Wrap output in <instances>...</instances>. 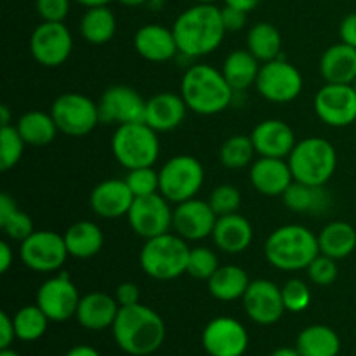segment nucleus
I'll list each match as a JSON object with an SVG mask.
<instances>
[{"mask_svg": "<svg viewBox=\"0 0 356 356\" xmlns=\"http://www.w3.org/2000/svg\"><path fill=\"white\" fill-rule=\"evenodd\" d=\"M179 54L188 59L212 54L226 35L221 9L214 3H195L176 17L172 24Z\"/></svg>", "mask_w": 356, "mask_h": 356, "instance_id": "obj_1", "label": "nucleus"}, {"mask_svg": "<svg viewBox=\"0 0 356 356\" xmlns=\"http://www.w3.org/2000/svg\"><path fill=\"white\" fill-rule=\"evenodd\" d=\"M111 329L118 348L132 356L155 353L165 341L162 316L141 302L120 308Z\"/></svg>", "mask_w": 356, "mask_h": 356, "instance_id": "obj_2", "label": "nucleus"}, {"mask_svg": "<svg viewBox=\"0 0 356 356\" xmlns=\"http://www.w3.org/2000/svg\"><path fill=\"white\" fill-rule=\"evenodd\" d=\"M181 96L188 110L197 115H218L233 103L235 90L225 79L221 70L211 65H193L181 80Z\"/></svg>", "mask_w": 356, "mask_h": 356, "instance_id": "obj_3", "label": "nucleus"}, {"mask_svg": "<svg viewBox=\"0 0 356 356\" xmlns=\"http://www.w3.org/2000/svg\"><path fill=\"white\" fill-rule=\"evenodd\" d=\"M320 254L318 235L301 225H285L271 232L264 245L268 263L280 271H301Z\"/></svg>", "mask_w": 356, "mask_h": 356, "instance_id": "obj_4", "label": "nucleus"}, {"mask_svg": "<svg viewBox=\"0 0 356 356\" xmlns=\"http://www.w3.org/2000/svg\"><path fill=\"white\" fill-rule=\"evenodd\" d=\"M190 249L177 233H163L146 240L139 252V264L153 280H176L186 273Z\"/></svg>", "mask_w": 356, "mask_h": 356, "instance_id": "obj_5", "label": "nucleus"}, {"mask_svg": "<svg viewBox=\"0 0 356 356\" xmlns=\"http://www.w3.org/2000/svg\"><path fill=\"white\" fill-rule=\"evenodd\" d=\"M287 162L294 181L325 186L337 169V152L330 141L313 136L298 141Z\"/></svg>", "mask_w": 356, "mask_h": 356, "instance_id": "obj_6", "label": "nucleus"}, {"mask_svg": "<svg viewBox=\"0 0 356 356\" xmlns=\"http://www.w3.org/2000/svg\"><path fill=\"white\" fill-rule=\"evenodd\" d=\"M159 132L146 122L118 125L111 136V153L124 169L153 167L160 156Z\"/></svg>", "mask_w": 356, "mask_h": 356, "instance_id": "obj_7", "label": "nucleus"}, {"mask_svg": "<svg viewBox=\"0 0 356 356\" xmlns=\"http://www.w3.org/2000/svg\"><path fill=\"white\" fill-rule=\"evenodd\" d=\"M160 193L170 204H181L195 198L204 186L205 170L200 160L191 155H177L167 160L159 170Z\"/></svg>", "mask_w": 356, "mask_h": 356, "instance_id": "obj_8", "label": "nucleus"}, {"mask_svg": "<svg viewBox=\"0 0 356 356\" xmlns=\"http://www.w3.org/2000/svg\"><path fill=\"white\" fill-rule=\"evenodd\" d=\"M51 115L59 132L72 138H83L101 124L97 104L80 92H65L56 97Z\"/></svg>", "mask_w": 356, "mask_h": 356, "instance_id": "obj_9", "label": "nucleus"}, {"mask_svg": "<svg viewBox=\"0 0 356 356\" xmlns=\"http://www.w3.org/2000/svg\"><path fill=\"white\" fill-rule=\"evenodd\" d=\"M302 75L284 56L261 66L256 80V89L261 97L270 103L285 104L298 99L302 92Z\"/></svg>", "mask_w": 356, "mask_h": 356, "instance_id": "obj_10", "label": "nucleus"}, {"mask_svg": "<svg viewBox=\"0 0 356 356\" xmlns=\"http://www.w3.org/2000/svg\"><path fill=\"white\" fill-rule=\"evenodd\" d=\"M65 236L49 229L33 232L19 245L21 263L37 273H56L68 259Z\"/></svg>", "mask_w": 356, "mask_h": 356, "instance_id": "obj_11", "label": "nucleus"}, {"mask_svg": "<svg viewBox=\"0 0 356 356\" xmlns=\"http://www.w3.org/2000/svg\"><path fill=\"white\" fill-rule=\"evenodd\" d=\"M73 51V37L65 23L42 21L30 37V52L38 65L58 68L65 65Z\"/></svg>", "mask_w": 356, "mask_h": 356, "instance_id": "obj_12", "label": "nucleus"}, {"mask_svg": "<svg viewBox=\"0 0 356 356\" xmlns=\"http://www.w3.org/2000/svg\"><path fill=\"white\" fill-rule=\"evenodd\" d=\"M316 117L329 127H348L356 122V90L353 83H325L313 99Z\"/></svg>", "mask_w": 356, "mask_h": 356, "instance_id": "obj_13", "label": "nucleus"}, {"mask_svg": "<svg viewBox=\"0 0 356 356\" xmlns=\"http://www.w3.org/2000/svg\"><path fill=\"white\" fill-rule=\"evenodd\" d=\"M172 214L170 202L159 191L148 197L134 198L127 219L136 235L149 240L153 236L169 233L172 228Z\"/></svg>", "mask_w": 356, "mask_h": 356, "instance_id": "obj_14", "label": "nucleus"}, {"mask_svg": "<svg viewBox=\"0 0 356 356\" xmlns=\"http://www.w3.org/2000/svg\"><path fill=\"white\" fill-rule=\"evenodd\" d=\"M101 124H134L145 122L146 101L141 94L129 86H111L101 96L97 103Z\"/></svg>", "mask_w": 356, "mask_h": 356, "instance_id": "obj_15", "label": "nucleus"}, {"mask_svg": "<svg viewBox=\"0 0 356 356\" xmlns=\"http://www.w3.org/2000/svg\"><path fill=\"white\" fill-rule=\"evenodd\" d=\"M79 291L68 273H59L38 287L37 305L52 322H66L76 315L80 302Z\"/></svg>", "mask_w": 356, "mask_h": 356, "instance_id": "obj_16", "label": "nucleus"}, {"mask_svg": "<svg viewBox=\"0 0 356 356\" xmlns=\"http://www.w3.org/2000/svg\"><path fill=\"white\" fill-rule=\"evenodd\" d=\"M202 344L211 356H242L249 346V334L238 320L218 316L204 329Z\"/></svg>", "mask_w": 356, "mask_h": 356, "instance_id": "obj_17", "label": "nucleus"}, {"mask_svg": "<svg viewBox=\"0 0 356 356\" xmlns=\"http://www.w3.org/2000/svg\"><path fill=\"white\" fill-rule=\"evenodd\" d=\"M242 301L249 318L259 325H273L287 312L282 298V289L264 278L250 282Z\"/></svg>", "mask_w": 356, "mask_h": 356, "instance_id": "obj_18", "label": "nucleus"}, {"mask_svg": "<svg viewBox=\"0 0 356 356\" xmlns=\"http://www.w3.org/2000/svg\"><path fill=\"white\" fill-rule=\"evenodd\" d=\"M218 214L212 211L211 204L200 198H190L176 205L172 214L174 232L184 240L198 242L207 236H212Z\"/></svg>", "mask_w": 356, "mask_h": 356, "instance_id": "obj_19", "label": "nucleus"}, {"mask_svg": "<svg viewBox=\"0 0 356 356\" xmlns=\"http://www.w3.org/2000/svg\"><path fill=\"white\" fill-rule=\"evenodd\" d=\"M250 139L259 156H273V159H289L296 141V132L287 122L270 118L263 120L254 127Z\"/></svg>", "mask_w": 356, "mask_h": 356, "instance_id": "obj_20", "label": "nucleus"}, {"mask_svg": "<svg viewBox=\"0 0 356 356\" xmlns=\"http://www.w3.org/2000/svg\"><path fill=\"white\" fill-rule=\"evenodd\" d=\"M134 198L125 179H106L94 186L89 204L94 214L99 218L118 219L129 214Z\"/></svg>", "mask_w": 356, "mask_h": 356, "instance_id": "obj_21", "label": "nucleus"}, {"mask_svg": "<svg viewBox=\"0 0 356 356\" xmlns=\"http://www.w3.org/2000/svg\"><path fill=\"white\" fill-rule=\"evenodd\" d=\"M250 183L264 197H282L294 183L291 165L285 159L259 156L250 165Z\"/></svg>", "mask_w": 356, "mask_h": 356, "instance_id": "obj_22", "label": "nucleus"}, {"mask_svg": "<svg viewBox=\"0 0 356 356\" xmlns=\"http://www.w3.org/2000/svg\"><path fill=\"white\" fill-rule=\"evenodd\" d=\"M136 52L152 63H165L179 54L172 28L162 24H145L134 35Z\"/></svg>", "mask_w": 356, "mask_h": 356, "instance_id": "obj_23", "label": "nucleus"}, {"mask_svg": "<svg viewBox=\"0 0 356 356\" xmlns=\"http://www.w3.org/2000/svg\"><path fill=\"white\" fill-rule=\"evenodd\" d=\"M186 111L181 94L159 92L146 101L145 122L156 132H170L183 124Z\"/></svg>", "mask_w": 356, "mask_h": 356, "instance_id": "obj_24", "label": "nucleus"}, {"mask_svg": "<svg viewBox=\"0 0 356 356\" xmlns=\"http://www.w3.org/2000/svg\"><path fill=\"white\" fill-rule=\"evenodd\" d=\"M212 240L216 247L226 254H240L250 247L254 240V228L247 218L235 214L219 216L216 221Z\"/></svg>", "mask_w": 356, "mask_h": 356, "instance_id": "obj_25", "label": "nucleus"}, {"mask_svg": "<svg viewBox=\"0 0 356 356\" xmlns=\"http://www.w3.org/2000/svg\"><path fill=\"white\" fill-rule=\"evenodd\" d=\"M118 312L120 305L117 299L104 292H90L80 299L75 318L83 329L104 330L113 327Z\"/></svg>", "mask_w": 356, "mask_h": 356, "instance_id": "obj_26", "label": "nucleus"}, {"mask_svg": "<svg viewBox=\"0 0 356 356\" xmlns=\"http://www.w3.org/2000/svg\"><path fill=\"white\" fill-rule=\"evenodd\" d=\"M320 73L325 83H353L356 80V47L339 42L320 58Z\"/></svg>", "mask_w": 356, "mask_h": 356, "instance_id": "obj_27", "label": "nucleus"}, {"mask_svg": "<svg viewBox=\"0 0 356 356\" xmlns=\"http://www.w3.org/2000/svg\"><path fill=\"white\" fill-rule=\"evenodd\" d=\"M259 63V59L249 49H235L226 56L221 72L235 94L247 90L250 86H256L261 70Z\"/></svg>", "mask_w": 356, "mask_h": 356, "instance_id": "obj_28", "label": "nucleus"}, {"mask_svg": "<svg viewBox=\"0 0 356 356\" xmlns=\"http://www.w3.org/2000/svg\"><path fill=\"white\" fill-rule=\"evenodd\" d=\"M63 236L68 254L75 259H90L97 256L104 245L103 232L92 221L73 222Z\"/></svg>", "mask_w": 356, "mask_h": 356, "instance_id": "obj_29", "label": "nucleus"}, {"mask_svg": "<svg viewBox=\"0 0 356 356\" xmlns=\"http://www.w3.org/2000/svg\"><path fill=\"white\" fill-rule=\"evenodd\" d=\"M209 292L214 299L222 302H232L242 299L250 285V278L243 268L236 264L219 266V270L209 278Z\"/></svg>", "mask_w": 356, "mask_h": 356, "instance_id": "obj_30", "label": "nucleus"}, {"mask_svg": "<svg viewBox=\"0 0 356 356\" xmlns=\"http://www.w3.org/2000/svg\"><path fill=\"white\" fill-rule=\"evenodd\" d=\"M320 254L339 261L356 249V229L346 221H332L318 233Z\"/></svg>", "mask_w": 356, "mask_h": 356, "instance_id": "obj_31", "label": "nucleus"}, {"mask_svg": "<svg viewBox=\"0 0 356 356\" xmlns=\"http://www.w3.org/2000/svg\"><path fill=\"white\" fill-rule=\"evenodd\" d=\"M117 17L108 6L89 7L80 19V35L92 45H104L115 37Z\"/></svg>", "mask_w": 356, "mask_h": 356, "instance_id": "obj_32", "label": "nucleus"}, {"mask_svg": "<svg viewBox=\"0 0 356 356\" xmlns=\"http://www.w3.org/2000/svg\"><path fill=\"white\" fill-rule=\"evenodd\" d=\"M282 198H284L285 207L298 214H305V212L320 214L329 207V195H327L325 186H312L299 181H294L285 190Z\"/></svg>", "mask_w": 356, "mask_h": 356, "instance_id": "obj_33", "label": "nucleus"}, {"mask_svg": "<svg viewBox=\"0 0 356 356\" xmlns=\"http://www.w3.org/2000/svg\"><path fill=\"white\" fill-rule=\"evenodd\" d=\"M296 348L301 356H337L341 351V339L330 327L309 325L301 330Z\"/></svg>", "mask_w": 356, "mask_h": 356, "instance_id": "obj_34", "label": "nucleus"}, {"mask_svg": "<svg viewBox=\"0 0 356 356\" xmlns=\"http://www.w3.org/2000/svg\"><path fill=\"white\" fill-rule=\"evenodd\" d=\"M16 129L19 131L21 138L24 143L30 146H45L56 139V134L59 132L58 125H56L54 118H52L51 111H28V113L21 115L17 120Z\"/></svg>", "mask_w": 356, "mask_h": 356, "instance_id": "obj_35", "label": "nucleus"}, {"mask_svg": "<svg viewBox=\"0 0 356 356\" xmlns=\"http://www.w3.org/2000/svg\"><path fill=\"white\" fill-rule=\"evenodd\" d=\"M247 49L259 59L261 63L273 61L280 58L282 35L275 24L261 21L256 23L247 33Z\"/></svg>", "mask_w": 356, "mask_h": 356, "instance_id": "obj_36", "label": "nucleus"}, {"mask_svg": "<svg viewBox=\"0 0 356 356\" xmlns=\"http://www.w3.org/2000/svg\"><path fill=\"white\" fill-rule=\"evenodd\" d=\"M0 229L7 235V238L23 242L24 238L35 232L33 221L26 212L19 211L10 195H0Z\"/></svg>", "mask_w": 356, "mask_h": 356, "instance_id": "obj_37", "label": "nucleus"}, {"mask_svg": "<svg viewBox=\"0 0 356 356\" xmlns=\"http://www.w3.org/2000/svg\"><path fill=\"white\" fill-rule=\"evenodd\" d=\"M256 148L250 139V136L235 134L222 143L219 149V160L228 169H243V167L252 165Z\"/></svg>", "mask_w": 356, "mask_h": 356, "instance_id": "obj_38", "label": "nucleus"}, {"mask_svg": "<svg viewBox=\"0 0 356 356\" xmlns=\"http://www.w3.org/2000/svg\"><path fill=\"white\" fill-rule=\"evenodd\" d=\"M14 329H16V337L21 341H37L47 330L49 318L38 305L24 306L14 315Z\"/></svg>", "mask_w": 356, "mask_h": 356, "instance_id": "obj_39", "label": "nucleus"}, {"mask_svg": "<svg viewBox=\"0 0 356 356\" xmlns=\"http://www.w3.org/2000/svg\"><path fill=\"white\" fill-rule=\"evenodd\" d=\"M24 146L26 143L14 125H6L0 129V169L3 172L14 169L19 163Z\"/></svg>", "mask_w": 356, "mask_h": 356, "instance_id": "obj_40", "label": "nucleus"}, {"mask_svg": "<svg viewBox=\"0 0 356 356\" xmlns=\"http://www.w3.org/2000/svg\"><path fill=\"white\" fill-rule=\"evenodd\" d=\"M219 270V259L209 247H193L190 249L186 273L197 280H209Z\"/></svg>", "mask_w": 356, "mask_h": 356, "instance_id": "obj_41", "label": "nucleus"}, {"mask_svg": "<svg viewBox=\"0 0 356 356\" xmlns=\"http://www.w3.org/2000/svg\"><path fill=\"white\" fill-rule=\"evenodd\" d=\"M125 183L131 188L132 195L138 197H148V195L159 193L160 177L153 167H139L131 169L125 176Z\"/></svg>", "mask_w": 356, "mask_h": 356, "instance_id": "obj_42", "label": "nucleus"}, {"mask_svg": "<svg viewBox=\"0 0 356 356\" xmlns=\"http://www.w3.org/2000/svg\"><path fill=\"white\" fill-rule=\"evenodd\" d=\"M209 204H211L212 211L218 214V218L219 216L235 214L242 205V193L233 184H221V186L212 190Z\"/></svg>", "mask_w": 356, "mask_h": 356, "instance_id": "obj_43", "label": "nucleus"}, {"mask_svg": "<svg viewBox=\"0 0 356 356\" xmlns=\"http://www.w3.org/2000/svg\"><path fill=\"white\" fill-rule=\"evenodd\" d=\"M282 298H284V305L287 312L301 313L312 305V291L306 285V282L299 280V278H291L285 282L282 287Z\"/></svg>", "mask_w": 356, "mask_h": 356, "instance_id": "obj_44", "label": "nucleus"}, {"mask_svg": "<svg viewBox=\"0 0 356 356\" xmlns=\"http://www.w3.org/2000/svg\"><path fill=\"white\" fill-rule=\"evenodd\" d=\"M308 277L309 280L315 285H320V287H327V285L334 284L337 280V275H339V268H337L336 259L329 256H323V254H318L315 259L312 261L308 268Z\"/></svg>", "mask_w": 356, "mask_h": 356, "instance_id": "obj_45", "label": "nucleus"}, {"mask_svg": "<svg viewBox=\"0 0 356 356\" xmlns=\"http://www.w3.org/2000/svg\"><path fill=\"white\" fill-rule=\"evenodd\" d=\"M70 2L72 0H35V9L42 21L65 23L66 16L70 14Z\"/></svg>", "mask_w": 356, "mask_h": 356, "instance_id": "obj_46", "label": "nucleus"}, {"mask_svg": "<svg viewBox=\"0 0 356 356\" xmlns=\"http://www.w3.org/2000/svg\"><path fill=\"white\" fill-rule=\"evenodd\" d=\"M247 14L245 10H240L236 7L225 6L221 9L222 24H225L226 31H240L247 23Z\"/></svg>", "mask_w": 356, "mask_h": 356, "instance_id": "obj_47", "label": "nucleus"}, {"mask_svg": "<svg viewBox=\"0 0 356 356\" xmlns=\"http://www.w3.org/2000/svg\"><path fill=\"white\" fill-rule=\"evenodd\" d=\"M139 298H141L139 287L136 284H132V282H124V284L118 285L117 292H115V299L120 305V308L139 305Z\"/></svg>", "mask_w": 356, "mask_h": 356, "instance_id": "obj_48", "label": "nucleus"}, {"mask_svg": "<svg viewBox=\"0 0 356 356\" xmlns=\"http://www.w3.org/2000/svg\"><path fill=\"white\" fill-rule=\"evenodd\" d=\"M16 337L14 320L6 312L0 313V350H7Z\"/></svg>", "mask_w": 356, "mask_h": 356, "instance_id": "obj_49", "label": "nucleus"}, {"mask_svg": "<svg viewBox=\"0 0 356 356\" xmlns=\"http://www.w3.org/2000/svg\"><path fill=\"white\" fill-rule=\"evenodd\" d=\"M339 37L341 42L356 47V13L348 14L339 24Z\"/></svg>", "mask_w": 356, "mask_h": 356, "instance_id": "obj_50", "label": "nucleus"}, {"mask_svg": "<svg viewBox=\"0 0 356 356\" xmlns=\"http://www.w3.org/2000/svg\"><path fill=\"white\" fill-rule=\"evenodd\" d=\"M14 263V252L6 240L0 242V273H7Z\"/></svg>", "mask_w": 356, "mask_h": 356, "instance_id": "obj_51", "label": "nucleus"}, {"mask_svg": "<svg viewBox=\"0 0 356 356\" xmlns=\"http://www.w3.org/2000/svg\"><path fill=\"white\" fill-rule=\"evenodd\" d=\"M261 3V0H225V6L236 7L240 10H245V13H250V10L256 9Z\"/></svg>", "mask_w": 356, "mask_h": 356, "instance_id": "obj_52", "label": "nucleus"}, {"mask_svg": "<svg viewBox=\"0 0 356 356\" xmlns=\"http://www.w3.org/2000/svg\"><path fill=\"white\" fill-rule=\"evenodd\" d=\"M65 356H101L94 350L92 346H86V344H80V346L72 348Z\"/></svg>", "mask_w": 356, "mask_h": 356, "instance_id": "obj_53", "label": "nucleus"}, {"mask_svg": "<svg viewBox=\"0 0 356 356\" xmlns=\"http://www.w3.org/2000/svg\"><path fill=\"white\" fill-rule=\"evenodd\" d=\"M271 356H301V353L298 351V348H278Z\"/></svg>", "mask_w": 356, "mask_h": 356, "instance_id": "obj_54", "label": "nucleus"}, {"mask_svg": "<svg viewBox=\"0 0 356 356\" xmlns=\"http://www.w3.org/2000/svg\"><path fill=\"white\" fill-rule=\"evenodd\" d=\"M0 125H2V127L10 125V110L7 104H2V106H0Z\"/></svg>", "mask_w": 356, "mask_h": 356, "instance_id": "obj_55", "label": "nucleus"}, {"mask_svg": "<svg viewBox=\"0 0 356 356\" xmlns=\"http://www.w3.org/2000/svg\"><path fill=\"white\" fill-rule=\"evenodd\" d=\"M75 2H79L80 6H83V7H86V9H89V7L108 6V3H110L111 0H75Z\"/></svg>", "mask_w": 356, "mask_h": 356, "instance_id": "obj_56", "label": "nucleus"}, {"mask_svg": "<svg viewBox=\"0 0 356 356\" xmlns=\"http://www.w3.org/2000/svg\"><path fill=\"white\" fill-rule=\"evenodd\" d=\"M117 2H120L125 7H139L148 2V0H117Z\"/></svg>", "mask_w": 356, "mask_h": 356, "instance_id": "obj_57", "label": "nucleus"}, {"mask_svg": "<svg viewBox=\"0 0 356 356\" xmlns=\"http://www.w3.org/2000/svg\"><path fill=\"white\" fill-rule=\"evenodd\" d=\"M0 356H19V355H17L16 351H13V350H9V348H7V350L0 351Z\"/></svg>", "mask_w": 356, "mask_h": 356, "instance_id": "obj_58", "label": "nucleus"}, {"mask_svg": "<svg viewBox=\"0 0 356 356\" xmlns=\"http://www.w3.org/2000/svg\"><path fill=\"white\" fill-rule=\"evenodd\" d=\"M195 3H214L216 0H193Z\"/></svg>", "mask_w": 356, "mask_h": 356, "instance_id": "obj_59", "label": "nucleus"}, {"mask_svg": "<svg viewBox=\"0 0 356 356\" xmlns=\"http://www.w3.org/2000/svg\"><path fill=\"white\" fill-rule=\"evenodd\" d=\"M353 87H355V90H356V80L353 82Z\"/></svg>", "mask_w": 356, "mask_h": 356, "instance_id": "obj_60", "label": "nucleus"}, {"mask_svg": "<svg viewBox=\"0 0 356 356\" xmlns=\"http://www.w3.org/2000/svg\"><path fill=\"white\" fill-rule=\"evenodd\" d=\"M355 132H356V122H355Z\"/></svg>", "mask_w": 356, "mask_h": 356, "instance_id": "obj_61", "label": "nucleus"}]
</instances>
